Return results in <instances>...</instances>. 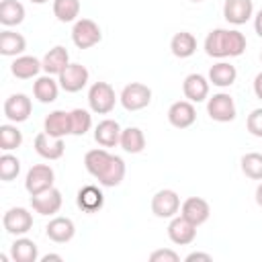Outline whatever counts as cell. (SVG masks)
Wrapping results in <instances>:
<instances>
[{
  "instance_id": "cell-1",
  "label": "cell",
  "mask_w": 262,
  "mask_h": 262,
  "mask_svg": "<svg viewBox=\"0 0 262 262\" xmlns=\"http://www.w3.org/2000/svg\"><path fill=\"white\" fill-rule=\"evenodd\" d=\"M115 102H117V94H115V88L108 82H94L90 86V90H88V104H90L92 113L108 115L115 108Z\"/></svg>"
},
{
  "instance_id": "cell-2",
  "label": "cell",
  "mask_w": 262,
  "mask_h": 262,
  "mask_svg": "<svg viewBox=\"0 0 262 262\" xmlns=\"http://www.w3.org/2000/svg\"><path fill=\"white\" fill-rule=\"evenodd\" d=\"M119 100L125 111H141L151 102V88L141 82H131L121 90Z\"/></svg>"
},
{
  "instance_id": "cell-3",
  "label": "cell",
  "mask_w": 262,
  "mask_h": 262,
  "mask_svg": "<svg viewBox=\"0 0 262 262\" xmlns=\"http://www.w3.org/2000/svg\"><path fill=\"white\" fill-rule=\"evenodd\" d=\"M100 27L92 18H80L74 23L72 29V41L78 49H90L100 41Z\"/></svg>"
},
{
  "instance_id": "cell-4",
  "label": "cell",
  "mask_w": 262,
  "mask_h": 262,
  "mask_svg": "<svg viewBox=\"0 0 262 262\" xmlns=\"http://www.w3.org/2000/svg\"><path fill=\"white\" fill-rule=\"evenodd\" d=\"M55 182V172L51 166L47 164H35L31 166V170L27 172V178H25V188L29 194H37V192H43L47 188H51Z\"/></svg>"
},
{
  "instance_id": "cell-5",
  "label": "cell",
  "mask_w": 262,
  "mask_h": 262,
  "mask_svg": "<svg viewBox=\"0 0 262 262\" xmlns=\"http://www.w3.org/2000/svg\"><path fill=\"white\" fill-rule=\"evenodd\" d=\"M180 211V196L172 188H162L151 196V213L160 219H172Z\"/></svg>"
},
{
  "instance_id": "cell-6",
  "label": "cell",
  "mask_w": 262,
  "mask_h": 262,
  "mask_svg": "<svg viewBox=\"0 0 262 262\" xmlns=\"http://www.w3.org/2000/svg\"><path fill=\"white\" fill-rule=\"evenodd\" d=\"M207 113L217 123H229V121L235 119V102L225 92L213 94L209 98V102H207Z\"/></svg>"
},
{
  "instance_id": "cell-7",
  "label": "cell",
  "mask_w": 262,
  "mask_h": 262,
  "mask_svg": "<svg viewBox=\"0 0 262 262\" xmlns=\"http://www.w3.org/2000/svg\"><path fill=\"white\" fill-rule=\"evenodd\" d=\"M2 225L12 235H25L27 231L33 229V215L25 207H12L4 213Z\"/></svg>"
},
{
  "instance_id": "cell-8",
  "label": "cell",
  "mask_w": 262,
  "mask_h": 262,
  "mask_svg": "<svg viewBox=\"0 0 262 262\" xmlns=\"http://www.w3.org/2000/svg\"><path fill=\"white\" fill-rule=\"evenodd\" d=\"M61 203H63L61 192L55 186H51V188H47L43 192L31 194V207L39 215H55L61 209Z\"/></svg>"
},
{
  "instance_id": "cell-9",
  "label": "cell",
  "mask_w": 262,
  "mask_h": 262,
  "mask_svg": "<svg viewBox=\"0 0 262 262\" xmlns=\"http://www.w3.org/2000/svg\"><path fill=\"white\" fill-rule=\"evenodd\" d=\"M88 78L90 74L82 63H68L66 70L59 74L57 82L66 92H80L88 84Z\"/></svg>"
},
{
  "instance_id": "cell-10",
  "label": "cell",
  "mask_w": 262,
  "mask_h": 262,
  "mask_svg": "<svg viewBox=\"0 0 262 262\" xmlns=\"http://www.w3.org/2000/svg\"><path fill=\"white\" fill-rule=\"evenodd\" d=\"M168 121L176 129H186L196 121V111L190 100H176L168 108Z\"/></svg>"
},
{
  "instance_id": "cell-11",
  "label": "cell",
  "mask_w": 262,
  "mask_h": 262,
  "mask_svg": "<svg viewBox=\"0 0 262 262\" xmlns=\"http://www.w3.org/2000/svg\"><path fill=\"white\" fill-rule=\"evenodd\" d=\"M31 111H33L31 98H29L27 94H20V92L8 96L6 102H4V115H6V119L12 121V123H23V121H27L29 115H31Z\"/></svg>"
},
{
  "instance_id": "cell-12",
  "label": "cell",
  "mask_w": 262,
  "mask_h": 262,
  "mask_svg": "<svg viewBox=\"0 0 262 262\" xmlns=\"http://www.w3.org/2000/svg\"><path fill=\"white\" fill-rule=\"evenodd\" d=\"M180 215L184 217V219H188L192 225H203L207 219H209V215H211V207H209V203L205 201V199H201V196H188L182 205H180Z\"/></svg>"
},
{
  "instance_id": "cell-13",
  "label": "cell",
  "mask_w": 262,
  "mask_h": 262,
  "mask_svg": "<svg viewBox=\"0 0 262 262\" xmlns=\"http://www.w3.org/2000/svg\"><path fill=\"white\" fill-rule=\"evenodd\" d=\"M168 237L176 246H188L196 237V225H192L182 215L180 217H172V221L168 225Z\"/></svg>"
},
{
  "instance_id": "cell-14",
  "label": "cell",
  "mask_w": 262,
  "mask_h": 262,
  "mask_svg": "<svg viewBox=\"0 0 262 262\" xmlns=\"http://www.w3.org/2000/svg\"><path fill=\"white\" fill-rule=\"evenodd\" d=\"M254 14V2L252 0H225L223 4V16L231 25H244Z\"/></svg>"
},
{
  "instance_id": "cell-15",
  "label": "cell",
  "mask_w": 262,
  "mask_h": 262,
  "mask_svg": "<svg viewBox=\"0 0 262 262\" xmlns=\"http://www.w3.org/2000/svg\"><path fill=\"white\" fill-rule=\"evenodd\" d=\"M35 151L45 160H59L66 151L63 137H51L49 133H39L35 137Z\"/></svg>"
},
{
  "instance_id": "cell-16",
  "label": "cell",
  "mask_w": 262,
  "mask_h": 262,
  "mask_svg": "<svg viewBox=\"0 0 262 262\" xmlns=\"http://www.w3.org/2000/svg\"><path fill=\"white\" fill-rule=\"evenodd\" d=\"M45 233L55 244H68L76 233V225H74V221L70 217H53L47 223Z\"/></svg>"
},
{
  "instance_id": "cell-17",
  "label": "cell",
  "mask_w": 262,
  "mask_h": 262,
  "mask_svg": "<svg viewBox=\"0 0 262 262\" xmlns=\"http://www.w3.org/2000/svg\"><path fill=\"white\" fill-rule=\"evenodd\" d=\"M182 92L190 102H203L209 96V80L203 74H188L182 82Z\"/></svg>"
},
{
  "instance_id": "cell-18",
  "label": "cell",
  "mask_w": 262,
  "mask_h": 262,
  "mask_svg": "<svg viewBox=\"0 0 262 262\" xmlns=\"http://www.w3.org/2000/svg\"><path fill=\"white\" fill-rule=\"evenodd\" d=\"M41 63H43V72H45V74H49V76H59V74L66 70V66L70 63V53H68L66 47L55 45V47H51V49L43 55Z\"/></svg>"
},
{
  "instance_id": "cell-19",
  "label": "cell",
  "mask_w": 262,
  "mask_h": 262,
  "mask_svg": "<svg viewBox=\"0 0 262 262\" xmlns=\"http://www.w3.org/2000/svg\"><path fill=\"white\" fill-rule=\"evenodd\" d=\"M43 129L45 133H49L51 137H66L72 135V121H70V113L66 111H51L45 121H43Z\"/></svg>"
},
{
  "instance_id": "cell-20",
  "label": "cell",
  "mask_w": 262,
  "mask_h": 262,
  "mask_svg": "<svg viewBox=\"0 0 262 262\" xmlns=\"http://www.w3.org/2000/svg\"><path fill=\"white\" fill-rule=\"evenodd\" d=\"M121 127L113 119H104L94 127V139L102 147H115L121 141Z\"/></svg>"
},
{
  "instance_id": "cell-21",
  "label": "cell",
  "mask_w": 262,
  "mask_h": 262,
  "mask_svg": "<svg viewBox=\"0 0 262 262\" xmlns=\"http://www.w3.org/2000/svg\"><path fill=\"white\" fill-rule=\"evenodd\" d=\"M123 178H125V162H123V158H119L115 154L111 156V160L104 166V170L96 176V180L102 186H119L123 182Z\"/></svg>"
},
{
  "instance_id": "cell-22",
  "label": "cell",
  "mask_w": 262,
  "mask_h": 262,
  "mask_svg": "<svg viewBox=\"0 0 262 262\" xmlns=\"http://www.w3.org/2000/svg\"><path fill=\"white\" fill-rule=\"evenodd\" d=\"M76 203H78V207H80L82 211H86V213H96V211H100L102 205H104V194H102L100 188L88 184V186H82V188L78 190Z\"/></svg>"
},
{
  "instance_id": "cell-23",
  "label": "cell",
  "mask_w": 262,
  "mask_h": 262,
  "mask_svg": "<svg viewBox=\"0 0 262 262\" xmlns=\"http://www.w3.org/2000/svg\"><path fill=\"white\" fill-rule=\"evenodd\" d=\"M41 70H43V63H41L37 57H33V55H18V57L12 61V66H10L12 76L18 78V80L35 78Z\"/></svg>"
},
{
  "instance_id": "cell-24",
  "label": "cell",
  "mask_w": 262,
  "mask_h": 262,
  "mask_svg": "<svg viewBox=\"0 0 262 262\" xmlns=\"http://www.w3.org/2000/svg\"><path fill=\"white\" fill-rule=\"evenodd\" d=\"M27 49V41L20 33H14L10 29L0 33V53L4 57H16Z\"/></svg>"
},
{
  "instance_id": "cell-25",
  "label": "cell",
  "mask_w": 262,
  "mask_h": 262,
  "mask_svg": "<svg viewBox=\"0 0 262 262\" xmlns=\"http://www.w3.org/2000/svg\"><path fill=\"white\" fill-rule=\"evenodd\" d=\"M235 78H237V70H235V66H231L227 61H217L209 70V82H213V86H219V88L231 86L235 82Z\"/></svg>"
},
{
  "instance_id": "cell-26",
  "label": "cell",
  "mask_w": 262,
  "mask_h": 262,
  "mask_svg": "<svg viewBox=\"0 0 262 262\" xmlns=\"http://www.w3.org/2000/svg\"><path fill=\"white\" fill-rule=\"evenodd\" d=\"M10 258L14 262H37L39 260V248L29 237H18L10 246Z\"/></svg>"
},
{
  "instance_id": "cell-27",
  "label": "cell",
  "mask_w": 262,
  "mask_h": 262,
  "mask_svg": "<svg viewBox=\"0 0 262 262\" xmlns=\"http://www.w3.org/2000/svg\"><path fill=\"white\" fill-rule=\"evenodd\" d=\"M59 88H61V86L47 74V76H41V78L35 80V84H33V94H35V98H37L39 102L49 104V102H53V100L57 98Z\"/></svg>"
},
{
  "instance_id": "cell-28",
  "label": "cell",
  "mask_w": 262,
  "mask_h": 262,
  "mask_svg": "<svg viewBox=\"0 0 262 262\" xmlns=\"http://www.w3.org/2000/svg\"><path fill=\"white\" fill-rule=\"evenodd\" d=\"M170 49H172V53H174L176 57H180V59L190 57V55L196 51V39H194L192 33H188V31H180V33H176V35L172 37V41H170Z\"/></svg>"
},
{
  "instance_id": "cell-29",
  "label": "cell",
  "mask_w": 262,
  "mask_h": 262,
  "mask_svg": "<svg viewBox=\"0 0 262 262\" xmlns=\"http://www.w3.org/2000/svg\"><path fill=\"white\" fill-rule=\"evenodd\" d=\"M25 20V6L18 0H2L0 2V23L4 27H14Z\"/></svg>"
},
{
  "instance_id": "cell-30",
  "label": "cell",
  "mask_w": 262,
  "mask_h": 262,
  "mask_svg": "<svg viewBox=\"0 0 262 262\" xmlns=\"http://www.w3.org/2000/svg\"><path fill=\"white\" fill-rule=\"evenodd\" d=\"M119 145L127 151V154H139L145 147V135L139 127H127L121 131V141Z\"/></svg>"
},
{
  "instance_id": "cell-31",
  "label": "cell",
  "mask_w": 262,
  "mask_h": 262,
  "mask_svg": "<svg viewBox=\"0 0 262 262\" xmlns=\"http://www.w3.org/2000/svg\"><path fill=\"white\" fill-rule=\"evenodd\" d=\"M225 31L227 29H213L207 39H205V51L209 57H217L223 59L227 57V49H225Z\"/></svg>"
},
{
  "instance_id": "cell-32",
  "label": "cell",
  "mask_w": 262,
  "mask_h": 262,
  "mask_svg": "<svg viewBox=\"0 0 262 262\" xmlns=\"http://www.w3.org/2000/svg\"><path fill=\"white\" fill-rule=\"evenodd\" d=\"M111 156H113V154H108L104 147H96V149L86 151V156H84V166H86L88 174H92V176L96 178V176L104 170V166L108 164Z\"/></svg>"
},
{
  "instance_id": "cell-33",
  "label": "cell",
  "mask_w": 262,
  "mask_h": 262,
  "mask_svg": "<svg viewBox=\"0 0 262 262\" xmlns=\"http://www.w3.org/2000/svg\"><path fill=\"white\" fill-rule=\"evenodd\" d=\"M53 14L59 23H72L80 14V0H53Z\"/></svg>"
},
{
  "instance_id": "cell-34",
  "label": "cell",
  "mask_w": 262,
  "mask_h": 262,
  "mask_svg": "<svg viewBox=\"0 0 262 262\" xmlns=\"http://www.w3.org/2000/svg\"><path fill=\"white\" fill-rule=\"evenodd\" d=\"M242 172L252 180H262V154L250 151L242 156Z\"/></svg>"
},
{
  "instance_id": "cell-35",
  "label": "cell",
  "mask_w": 262,
  "mask_h": 262,
  "mask_svg": "<svg viewBox=\"0 0 262 262\" xmlns=\"http://www.w3.org/2000/svg\"><path fill=\"white\" fill-rule=\"evenodd\" d=\"M246 37L244 33L235 31V29H227L225 31V49H227V57H239L246 51Z\"/></svg>"
},
{
  "instance_id": "cell-36",
  "label": "cell",
  "mask_w": 262,
  "mask_h": 262,
  "mask_svg": "<svg viewBox=\"0 0 262 262\" xmlns=\"http://www.w3.org/2000/svg\"><path fill=\"white\" fill-rule=\"evenodd\" d=\"M23 143V133L16 129V125H2L0 127V147L4 151H12L20 147Z\"/></svg>"
},
{
  "instance_id": "cell-37",
  "label": "cell",
  "mask_w": 262,
  "mask_h": 262,
  "mask_svg": "<svg viewBox=\"0 0 262 262\" xmlns=\"http://www.w3.org/2000/svg\"><path fill=\"white\" fill-rule=\"evenodd\" d=\"M70 121H72V135H84L92 127V117L86 108L70 111Z\"/></svg>"
},
{
  "instance_id": "cell-38",
  "label": "cell",
  "mask_w": 262,
  "mask_h": 262,
  "mask_svg": "<svg viewBox=\"0 0 262 262\" xmlns=\"http://www.w3.org/2000/svg\"><path fill=\"white\" fill-rule=\"evenodd\" d=\"M18 172H20V162H18V158L16 156H12V154H2L0 156V178L4 180V182H10V180H14L16 176H18Z\"/></svg>"
},
{
  "instance_id": "cell-39",
  "label": "cell",
  "mask_w": 262,
  "mask_h": 262,
  "mask_svg": "<svg viewBox=\"0 0 262 262\" xmlns=\"http://www.w3.org/2000/svg\"><path fill=\"white\" fill-rule=\"evenodd\" d=\"M246 127H248V131H250L254 137H262V108H254V111L248 115Z\"/></svg>"
},
{
  "instance_id": "cell-40",
  "label": "cell",
  "mask_w": 262,
  "mask_h": 262,
  "mask_svg": "<svg viewBox=\"0 0 262 262\" xmlns=\"http://www.w3.org/2000/svg\"><path fill=\"white\" fill-rule=\"evenodd\" d=\"M180 256L170 248H160L149 254V262H178Z\"/></svg>"
},
{
  "instance_id": "cell-41",
  "label": "cell",
  "mask_w": 262,
  "mask_h": 262,
  "mask_svg": "<svg viewBox=\"0 0 262 262\" xmlns=\"http://www.w3.org/2000/svg\"><path fill=\"white\" fill-rule=\"evenodd\" d=\"M254 94H256V98L262 100V72L256 74V78H254Z\"/></svg>"
},
{
  "instance_id": "cell-42",
  "label": "cell",
  "mask_w": 262,
  "mask_h": 262,
  "mask_svg": "<svg viewBox=\"0 0 262 262\" xmlns=\"http://www.w3.org/2000/svg\"><path fill=\"white\" fill-rule=\"evenodd\" d=\"M186 262H192V260H211V254H203V252H192L184 258Z\"/></svg>"
},
{
  "instance_id": "cell-43",
  "label": "cell",
  "mask_w": 262,
  "mask_h": 262,
  "mask_svg": "<svg viewBox=\"0 0 262 262\" xmlns=\"http://www.w3.org/2000/svg\"><path fill=\"white\" fill-rule=\"evenodd\" d=\"M254 31L258 33V37H262V8H260L258 14L254 16Z\"/></svg>"
},
{
  "instance_id": "cell-44",
  "label": "cell",
  "mask_w": 262,
  "mask_h": 262,
  "mask_svg": "<svg viewBox=\"0 0 262 262\" xmlns=\"http://www.w3.org/2000/svg\"><path fill=\"white\" fill-rule=\"evenodd\" d=\"M49 260H55V262H61L63 258H61L59 254H45V256L41 258V262H49Z\"/></svg>"
},
{
  "instance_id": "cell-45",
  "label": "cell",
  "mask_w": 262,
  "mask_h": 262,
  "mask_svg": "<svg viewBox=\"0 0 262 262\" xmlns=\"http://www.w3.org/2000/svg\"><path fill=\"white\" fill-rule=\"evenodd\" d=\"M256 203H258V207H262V182L256 186Z\"/></svg>"
},
{
  "instance_id": "cell-46",
  "label": "cell",
  "mask_w": 262,
  "mask_h": 262,
  "mask_svg": "<svg viewBox=\"0 0 262 262\" xmlns=\"http://www.w3.org/2000/svg\"><path fill=\"white\" fill-rule=\"evenodd\" d=\"M33 4H45V2H49V0H31Z\"/></svg>"
},
{
  "instance_id": "cell-47",
  "label": "cell",
  "mask_w": 262,
  "mask_h": 262,
  "mask_svg": "<svg viewBox=\"0 0 262 262\" xmlns=\"http://www.w3.org/2000/svg\"><path fill=\"white\" fill-rule=\"evenodd\" d=\"M190 2H203V0H190Z\"/></svg>"
},
{
  "instance_id": "cell-48",
  "label": "cell",
  "mask_w": 262,
  "mask_h": 262,
  "mask_svg": "<svg viewBox=\"0 0 262 262\" xmlns=\"http://www.w3.org/2000/svg\"><path fill=\"white\" fill-rule=\"evenodd\" d=\"M260 61H262V51H260Z\"/></svg>"
}]
</instances>
